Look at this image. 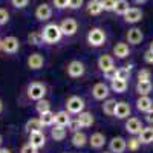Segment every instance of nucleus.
I'll list each match as a JSON object with an SVG mask.
<instances>
[{
	"instance_id": "nucleus-1",
	"label": "nucleus",
	"mask_w": 153,
	"mask_h": 153,
	"mask_svg": "<svg viewBox=\"0 0 153 153\" xmlns=\"http://www.w3.org/2000/svg\"><path fill=\"white\" fill-rule=\"evenodd\" d=\"M42 34H43L45 43H49V45L58 43L61 40V37H63V34L60 31V26H58V25H55V23L46 25V26L43 28V31H42Z\"/></svg>"
},
{
	"instance_id": "nucleus-2",
	"label": "nucleus",
	"mask_w": 153,
	"mask_h": 153,
	"mask_svg": "<svg viewBox=\"0 0 153 153\" xmlns=\"http://www.w3.org/2000/svg\"><path fill=\"white\" fill-rule=\"evenodd\" d=\"M26 94H28V98L32 100V101H40L45 98L46 95V86L40 81H34L28 86L26 89Z\"/></svg>"
},
{
	"instance_id": "nucleus-3",
	"label": "nucleus",
	"mask_w": 153,
	"mask_h": 153,
	"mask_svg": "<svg viewBox=\"0 0 153 153\" xmlns=\"http://www.w3.org/2000/svg\"><path fill=\"white\" fill-rule=\"evenodd\" d=\"M106 42V32L101 28H92L87 32V43L94 46V48H100L103 46Z\"/></svg>"
},
{
	"instance_id": "nucleus-4",
	"label": "nucleus",
	"mask_w": 153,
	"mask_h": 153,
	"mask_svg": "<svg viewBox=\"0 0 153 153\" xmlns=\"http://www.w3.org/2000/svg\"><path fill=\"white\" fill-rule=\"evenodd\" d=\"M84 106H86L84 104V100L81 97H76V95L68 98V101H66V110L69 113H74V115L81 113L84 110Z\"/></svg>"
},
{
	"instance_id": "nucleus-5",
	"label": "nucleus",
	"mask_w": 153,
	"mask_h": 153,
	"mask_svg": "<svg viewBox=\"0 0 153 153\" xmlns=\"http://www.w3.org/2000/svg\"><path fill=\"white\" fill-rule=\"evenodd\" d=\"M20 48V42L19 38L14 37V35H9V37H5L2 40V51L6 54H16Z\"/></svg>"
},
{
	"instance_id": "nucleus-6",
	"label": "nucleus",
	"mask_w": 153,
	"mask_h": 153,
	"mask_svg": "<svg viewBox=\"0 0 153 153\" xmlns=\"http://www.w3.org/2000/svg\"><path fill=\"white\" fill-rule=\"evenodd\" d=\"M58 26H60L61 34H63V35H68V37L74 35L76 31H78V23H76L75 19H71V17L65 19V20L58 25Z\"/></svg>"
},
{
	"instance_id": "nucleus-7",
	"label": "nucleus",
	"mask_w": 153,
	"mask_h": 153,
	"mask_svg": "<svg viewBox=\"0 0 153 153\" xmlns=\"http://www.w3.org/2000/svg\"><path fill=\"white\" fill-rule=\"evenodd\" d=\"M84 71L86 68L80 60H72L68 65V75L71 78H80V76L84 75Z\"/></svg>"
},
{
	"instance_id": "nucleus-8",
	"label": "nucleus",
	"mask_w": 153,
	"mask_h": 153,
	"mask_svg": "<svg viewBox=\"0 0 153 153\" xmlns=\"http://www.w3.org/2000/svg\"><path fill=\"white\" fill-rule=\"evenodd\" d=\"M35 17L40 22H48L51 17H52V6H51L49 3L38 5L37 9H35Z\"/></svg>"
},
{
	"instance_id": "nucleus-9",
	"label": "nucleus",
	"mask_w": 153,
	"mask_h": 153,
	"mask_svg": "<svg viewBox=\"0 0 153 153\" xmlns=\"http://www.w3.org/2000/svg\"><path fill=\"white\" fill-rule=\"evenodd\" d=\"M130 112H132V109H130L129 103H126V101H118L117 107H115L113 117H117L118 120H126V118L130 117Z\"/></svg>"
},
{
	"instance_id": "nucleus-10",
	"label": "nucleus",
	"mask_w": 153,
	"mask_h": 153,
	"mask_svg": "<svg viewBox=\"0 0 153 153\" xmlns=\"http://www.w3.org/2000/svg\"><path fill=\"white\" fill-rule=\"evenodd\" d=\"M98 68H100V71L103 74L115 69V60H113V57L109 55V54H103L98 58Z\"/></svg>"
},
{
	"instance_id": "nucleus-11",
	"label": "nucleus",
	"mask_w": 153,
	"mask_h": 153,
	"mask_svg": "<svg viewBox=\"0 0 153 153\" xmlns=\"http://www.w3.org/2000/svg\"><path fill=\"white\" fill-rule=\"evenodd\" d=\"M109 149L112 153H124L127 149V141L123 136H115L110 139L109 143Z\"/></svg>"
},
{
	"instance_id": "nucleus-12",
	"label": "nucleus",
	"mask_w": 153,
	"mask_h": 153,
	"mask_svg": "<svg viewBox=\"0 0 153 153\" xmlns=\"http://www.w3.org/2000/svg\"><path fill=\"white\" fill-rule=\"evenodd\" d=\"M92 97L98 101L106 100L109 97V86L106 83H97L92 87Z\"/></svg>"
},
{
	"instance_id": "nucleus-13",
	"label": "nucleus",
	"mask_w": 153,
	"mask_h": 153,
	"mask_svg": "<svg viewBox=\"0 0 153 153\" xmlns=\"http://www.w3.org/2000/svg\"><path fill=\"white\" fill-rule=\"evenodd\" d=\"M144 129V126H143V123H141V120H138V118H129L126 121V130L129 132L130 135H139L141 133V130Z\"/></svg>"
},
{
	"instance_id": "nucleus-14",
	"label": "nucleus",
	"mask_w": 153,
	"mask_h": 153,
	"mask_svg": "<svg viewBox=\"0 0 153 153\" xmlns=\"http://www.w3.org/2000/svg\"><path fill=\"white\" fill-rule=\"evenodd\" d=\"M104 144H106V136L101 132H95V133H92L91 136H89V146H91L92 149L100 150V149L104 147Z\"/></svg>"
},
{
	"instance_id": "nucleus-15",
	"label": "nucleus",
	"mask_w": 153,
	"mask_h": 153,
	"mask_svg": "<svg viewBox=\"0 0 153 153\" xmlns=\"http://www.w3.org/2000/svg\"><path fill=\"white\" fill-rule=\"evenodd\" d=\"M43 65H45V57H43L42 54L35 52V54H31V55L28 57V68H29V69L38 71V69L43 68Z\"/></svg>"
},
{
	"instance_id": "nucleus-16",
	"label": "nucleus",
	"mask_w": 153,
	"mask_h": 153,
	"mask_svg": "<svg viewBox=\"0 0 153 153\" xmlns=\"http://www.w3.org/2000/svg\"><path fill=\"white\" fill-rule=\"evenodd\" d=\"M29 144L32 147H35L37 150L45 147L46 144V136L43 132H34V133H29Z\"/></svg>"
},
{
	"instance_id": "nucleus-17",
	"label": "nucleus",
	"mask_w": 153,
	"mask_h": 153,
	"mask_svg": "<svg viewBox=\"0 0 153 153\" xmlns=\"http://www.w3.org/2000/svg\"><path fill=\"white\" fill-rule=\"evenodd\" d=\"M144 40V34L143 31L139 29V28H132L129 29V32H127V42H129L130 45H139V43H143Z\"/></svg>"
},
{
	"instance_id": "nucleus-18",
	"label": "nucleus",
	"mask_w": 153,
	"mask_h": 153,
	"mask_svg": "<svg viewBox=\"0 0 153 153\" xmlns=\"http://www.w3.org/2000/svg\"><path fill=\"white\" fill-rule=\"evenodd\" d=\"M124 20L127 23H138V22H141L143 20V11L139 8H130L124 14Z\"/></svg>"
},
{
	"instance_id": "nucleus-19",
	"label": "nucleus",
	"mask_w": 153,
	"mask_h": 153,
	"mask_svg": "<svg viewBox=\"0 0 153 153\" xmlns=\"http://www.w3.org/2000/svg\"><path fill=\"white\" fill-rule=\"evenodd\" d=\"M136 109H138L139 112L147 113L149 110L153 109V100H152L149 95H146V97H139V98L136 100Z\"/></svg>"
},
{
	"instance_id": "nucleus-20",
	"label": "nucleus",
	"mask_w": 153,
	"mask_h": 153,
	"mask_svg": "<svg viewBox=\"0 0 153 153\" xmlns=\"http://www.w3.org/2000/svg\"><path fill=\"white\" fill-rule=\"evenodd\" d=\"M76 121H78L80 127H83V129H86V127H91L94 123H95V118H94V115L91 112H81L78 113V117H76Z\"/></svg>"
},
{
	"instance_id": "nucleus-21",
	"label": "nucleus",
	"mask_w": 153,
	"mask_h": 153,
	"mask_svg": "<svg viewBox=\"0 0 153 153\" xmlns=\"http://www.w3.org/2000/svg\"><path fill=\"white\" fill-rule=\"evenodd\" d=\"M129 54H130V49H129V45H127V43L120 42V43H117L113 46V55L117 58L123 60L126 57H129Z\"/></svg>"
},
{
	"instance_id": "nucleus-22",
	"label": "nucleus",
	"mask_w": 153,
	"mask_h": 153,
	"mask_svg": "<svg viewBox=\"0 0 153 153\" xmlns=\"http://www.w3.org/2000/svg\"><path fill=\"white\" fill-rule=\"evenodd\" d=\"M138 139L141 141V144H152L153 143V126L144 127L141 133L138 135Z\"/></svg>"
},
{
	"instance_id": "nucleus-23",
	"label": "nucleus",
	"mask_w": 153,
	"mask_h": 153,
	"mask_svg": "<svg viewBox=\"0 0 153 153\" xmlns=\"http://www.w3.org/2000/svg\"><path fill=\"white\" fill-rule=\"evenodd\" d=\"M69 123H71V113L68 110H60L55 113V126L68 127Z\"/></svg>"
},
{
	"instance_id": "nucleus-24",
	"label": "nucleus",
	"mask_w": 153,
	"mask_h": 153,
	"mask_svg": "<svg viewBox=\"0 0 153 153\" xmlns=\"http://www.w3.org/2000/svg\"><path fill=\"white\" fill-rule=\"evenodd\" d=\"M72 144H74V147H76V149H81V147H84L87 143H89V138L83 133V132H75L74 135H72Z\"/></svg>"
},
{
	"instance_id": "nucleus-25",
	"label": "nucleus",
	"mask_w": 153,
	"mask_h": 153,
	"mask_svg": "<svg viewBox=\"0 0 153 153\" xmlns=\"http://www.w3.org/2000/svg\"><path fill=\"white\" fill-rule=\"evenodd\" d=\"M87 12L91 16H100L101 12H103L101 0H89V2H87Z\"/></svg>"
},
{
	"instance_id": "nucleus-26",
	"label": "nucleus",
	"mask_w": 153,
	"mask_h": 153,
	"mask_svg": "<svg viewBox=\"0 0 153 153\" xmlns=\"http://www.w3.org/2000/svg\"><path fill=\"white\" fill-rule=\"evenodd\" d=\"M152 89H153V84L152 81H138L136 84V92L139 97H146L152 92Z\"/></svg>"
},
{
	"instance_id": "nucleus-27",
	"label": "nucleus",
	"mask_w": 153,
	"mask_h": 153,
	"mask_svg": "<svg viewBox=\"0 0 153 153\" xmlns=\"http://www.w3.org/2000/svg\"><path fill=\"white\" fill-rule=\"evenodd\" d=\"M110 89L117 94H123L127 91V81L126 80H120V78H115L110 81Z\"/></svg>"
},
{
	"instance_id": "nucleus-28",
	"label": "nucleus",
	"mask_w": 153,
	"mask_h": 153,
	"mask_svg": "<svg viewBox=\"0 0 153 153\" xmlns=\"http://www.w3.org/2000/svg\"><path fill=\"white\" fill-rule=\"evenodd\" d=\"M25 129H26L29 133H34V132H42L43 124H42V121L38 120V118H32V120H29V121L26 123Z\"/></svg>"
},
{
	"instance_id": "nucleus-29",
	"label": "nucleus",
	"mask_w": 153,
	"mask_h": 153,
	"mask_svg": "<svg viewBox=\"0 0 153 153\" xmlns=\"http://www.w3.org/2000/svg\"><path fill=\"white\" fill-rule=\"evenodd\" d=\"M51 136H52L54 141H63L66 138V129L61 126H54L51 129Z\"/></svg>"
},
{
	"instance_id": "nucleus-30",
	"label": "nucleus",
	"mask_w": 153,
	"mask_h": 153,
	"mask_svg": "<svg viewBox=\"0 0 153 153\" xmlns=\"http://www.w3.org/2000/svg\"><path fill=\"white\" fill-rule=\"evenodd\" d=\"M28 42H29V45H32V46H40V45H43V34H42V31H34V32H31L29 35H28Z\"/></svg>"
},
{
	"instance_id": "nucleus-31",
	"label": "nucleus",
	"mask_w": 153,
	"mask_h": 153,
	"mask_svg": "<svg viewBox=\"0 0 153 153\" xmlns=\"http://www.w3.org/2000/svg\"><path fill=\"white\" fill-rule=\"evenodd\" d=\"M38 120L42 121L43 127H51V126L55 124V113H52V112L49 110V112H46V113H42Z\"/></svg>"
},
{
	"instance_id": "nucleus-32",
	"label": "nucleus",
	"mask_w": 153,
	"mask_h": 153,
	"mask_svg": "<svg viewBox=\"0 0 153 153\" xmlns=\"http://www.w3.org/2000/svg\"><path fill=\"white\" fill-rule=\"evenodd\" d=\"M115 107H117V100H106L104 101V104H103V112L106 115H109V117H113V113H115Z\"/></svg>"
},
{
	"instance_id": "nucleus-33",
	"label": "nucleus",
	"mask_w": 153,
	"mask_h": 153,
	"mask_svg": "<svg viewBox=\"0 0 153 153\" xmlns=\"http://www.w3.org/2000/svg\"><path fill=\"white\" fill-rule=\"evenodd\" d=\"M129 2L127 0H117V3H115V12H117L118 16H124L127 11H129Z\"/></svg>"
},
{
	"instance_id": "nucleus-34",
	"label": "nucleus",
	"mask_w": 153,
	"mask_h": 153,
	"mask_svg": "<svg viewBox=\"0 0 153 153\" xmlns=\"http://www.w3.org/2000/svg\"><path fill=\"white\" fill-rule=\"evenodd\" d=\"M35 110H37V113L38 115H42V113H46V112H49L51 110V103L48 100H40V101H37V106H35Z\"/></svg>"
},
{
	"instance_id": "nucleus-35",
	"label": "nucleus",
	"mask_w": 153,
	"mask_h": 153,
	"mask_svg": "<svg viewBox=\"0 0 153 153\" xmlns=\"http://www.w3.org/2000/svg\"><path fill=\"white\" fill-rule=\"evenodd\" d=\"M130 69H132V66H124V68L117 69V78L127 81V80L130 78Z\"/></svg>"
},
{
	"instance_id": "nucleus-36",
	"label": "nucleus",
	"mask_w": 153,
	"mask_h": 153,
	"mask_svg": "<svg viewBox=\"0 0 153 153\" xmlns=\"http://www.w3.org/2000/svg\"><path fill=\"white\" fill-rule=\"evenodd\" d=\"M152 80V74L149 69H141L138 72V81H150Z\"/></svg>"
},
{
	"instance_id": "nucleus-37",
	"label": "nucleus",
	"mask_w": 153,
	"mask_h": 153,
	"mask_svg": "<svg viewBox=\"0 0 153 153\" xmlns=\"http://www.w3.org/2000/svg\"><path fill=\"white\" fill-rule=\"evenodd\" d=\"M139 146H141V141H139L138 138H130L129 139V143H127V149L129 150H132V152H135V150H138L139 149Z\"/></svg>"
},
{
	"instance_id": "nucleus-38",
	"label": "nucleus",
	"mask_w": 153,
	"mask_h": 153,
	"mask_svg": "<svg viewBox=\"0 0 153 153\" xmlns=\"http://www.w3.org/2000/svg\"><path fill=\"white\" fill-rule=\"evenodd\" d=\"M115 3H117V0H101L103 11H113L115 9Z\"/></svg>"
},
{
	"instance_id": "nucleus-39",
	"label": "nucleus",
	"mask_w": 153,
	"mask_h": 153,
	"mask_svg": "<svg viewBox=\"0 0 153 153\" xmlns=\"http://www.w3.org/2000/svg\"><path fill=\"white\" fill-rule=\"evenodd\" d=\"M11 3H12V6L17 8V9H23L25 6H28L29 0H11Z\"/></svg>"
},
{
	"instance_id": "nucleus-40",
	"label": "nucleus",
	"mask_w": 153,
	"mask_h": 153,
	"mask_svg": "<svg viewBox=\"0 0 153 153\" xmlns=\"http://www.w3.org/2000/svg\"><path fill=\"white\" fill-rule=\"evenodd\" d=\"M9 20V12L3 8H0V25H5Z\"/></svg>"
},
{
	"instance_id": "nucleus-41",
	"label": "nucleus",
	"mask_w": 153,
	"mask_h": 153,
	"mask_svg": "<svg viewBox=\"0 0 153 153\" xmlns=\"http://www.w3.org/2000/svg\"><path fill=\"white\" fill-rule=\"evenodd\" d=\"M52 3L57 9H65L69 5V0H52Z\"/></svg>"
},
{
	"instance_id": "nucleus-42",
	"label": "nucleus",
	"mask_w": 153,
	"mask_h": 153,
	"mask_svg": "<svg viewBox=\"0 0 153 153\" xmlns=\"http://www.w3.org/2000/svg\"><path fill=\"white\" fill-rule=\"evenodd\" d=\"M83 3H84V0H69L68 8H71V9H80L83 6Z\"/></svg>"
},
{
	"instance_id": "nucleus-43",
	"label": "nucleus",
	"mask_w": 153,
	"mask_h": 153,
	"mask_svg": "<svg viewBox=\"0 0 153 153\" xmlns=\"http://www.w3.org/2000/svg\"><path fill=\"white\" fill-rule=\"evenodd\" d=\"M68 129H69L71 132H74V133H75V132H80V130H78V129H80L78 121H76V120H75V121H72V120H71V123L68 124Z\"/></svg>"
},
{
	"instance_id": "nucleus-44",
	"label": "nucleus",
	"mask_w": 153,
	"mask_h": 153,
	"mask_svg": "<svg viewBox=\"0 0 153 153\" xmlns=\"http://www.w3.org/2000/svg\"><path fill=\"white\" fill-rule=\"evenodd\" d=\"M144 61L147 63V65H153V52L150 49H147L144 52Z\"/></svg>"
},
{
	"instance_id": "nucleus-45",
	"label": "nucleus",
	"mask_w": 153,
	"mask_h": 153,
	"mask_svg": "<svg viewBox=\"0 0 153 153\" xmlns=\"http://www.w3.org/2000/svg\"><path fill=\"white\" fill-rule=\"evenodd\" d=\"M20 153H37V149L32 147V146L28 143V144H25V146L22 147V152H20Z\"/></svg>"
},
{
	"instance_id": "nucleus-46",
	"label": "nucleus",
	"mask_w": 153,
	"mask_h": 153,
	"mask_svg": "<svg viewBox=\"0 0 153 153\" xmlns=\"http://www.w3.org/2000/svg\"><path fill=\"white\" fill-rule=\"evenodd\" d=\"M104 76H106V78L107 80H115V78H117V68H115V69H112V71H109V72H106L104 74Z\"/></svg>"
},
{
	"instance_id": "nucleus-47",
	"label": "nucleus",
	"mask_w": 153,
	"mask_h": 153,
	"mask_svg": "<svg viewBox=\"0 0 153 153\" xmlns=\"http://www.w3.org/2000/svg\"><path fill=\"white\" fill-rule=\"evenodd\" d=\"M146 121H147L150 126H153V109L149 110V112L146 113Z\"/></svg>"
},
{
	"instance_id": "nucleus-48",
	"label": "nucleus",
	"mask_w": 153,
	"mask_h": 153,
	"mask_svg": "<svg viewBox=\"0 0 153 153\" xmlns=\"http://www.w3.org/2000/svg\"><path fill=\"white\" fill-rule=\"evenodd\" d=\"M0 153H11V150H9V149H5V147H3V149H0Z\"/></svg>"
},
{
	"instance_id": "nucleus-49",
	"label": "nucleus",
	"mask_w": 153,
	"mask_h": 153,
	"mask_svg": "<svg viewBox=\"0 0 153 153\" xmlns=\"http://www.w3.org/2000/svg\"><path fill=\"white\" fill-rule=\"evenodd\" d=\"M133 2L139 5V3H146V2H147V0H133Z\"/></svg>"
},
{
	"instance_id": "nucleus-50",
	"label": "nucleus",
	"mask_w": 153,
	"mask_h": 153,
	"mask_svg": "<svg viewBox=\"0 0 153 153\" xmlns=\"http://www.w3.org/2000/svg\"><path fill=\"white\" fill-rule=\"evenodd\" d=\"M150 51H152V52H153V40H152V43H150V48H149Z\"/></svg>"
},
{
	"instance_id": "nucleus-51",
	"label": "nucleus",
	"mask_w": 153,
	"mask_h": 153,
	"mask_svg": "<svg viewBox=\"0 0 153 153\" xmlns=\"http://www.w3.org/2000/svg\"><path fill=\"white\" fill-rule=\"evenodd\" d=\"M2 143H3V136L0 135V146H2Z\"/></svg>"
},
{
	"instance_id": "nucleus-52",
	"label": "nucleus",
	"mask_w": 153,
	"mask_h": 153,
	"mask_svg": "<svg viewBox=\"0 0 153 153\" xmlns=\"http://www.w3.org/2000/svg\"><path fill=\"white\" fill-rule=\"evenodd\" d=\"M2 107H3V104H2V101H0V112H2Z\"/></svg>"
},
{
	"instance_id": "nucleus-53",
	"label": "nucleus",
	"mask_w": 153,
	"mask_h": 153,
	"mask_svg": "<svg viewBox=\"0 0 153 153\" xmlns=\"http://www.w3.org/2000/svg\"><path fill=\"white\" fill-rule=\"evenodd\" d=\"M0 51H2V38H0Z\"/></svg>"
},
{
	"instance_id": "nucleus-54",
	"label": "nucleus",
	"mask_w": 153,
	"mask_h": 153,
	"mask_svg": "<svg viewBox=\"0 0 153 153\" xmlns=\"http://www.w3.org/2000/svg\"><path fill=\"white\" fill-rule=\"evenodd\" d=\"M103 153H112V152H103Z\"/></svg>"
}]
</instances>
